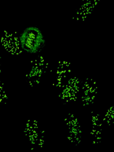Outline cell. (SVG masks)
<instances>
[{
	"mask_svg": "<svg viewBox=\"0 0 114 152\" xmlns=\"http://www.w3.org/2000/svg\"><path fill=\"white\" fill-rule=\"evenodd\" d=\"M18 42L22 51L34 55L42 50L46 41L42 30L37 26H31L26 27L20 33Z\"/></svg>",
	"mask_w": 114,
	"mask_h": 152,
	"instance_id": "cell-1",
	"label": "cell"
}]
</instances>
